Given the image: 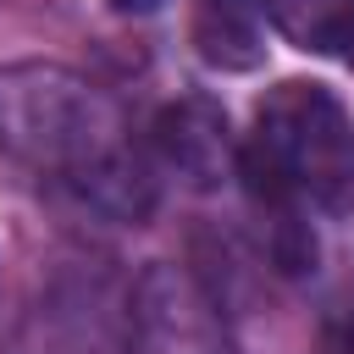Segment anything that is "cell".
<instances>
[{"label": "cell", "mask_w": 354, "mask_h": 354, "mask_svg": "<svg viewBox=\"0 0 354 354\" xmlns=\"http://www.w3.org/2000/svg\"><path fill=\"white\" fill-rule=\"evenodd\" d=\"M0 155L66 183L116 221H144L155 205V188L127 149L122 105L55 61L0 66Z\"/></svg>", "instance_id": "1"}, {"label": "cell", "mask_w": 354, "mask_h": 354, "mask_svg": "<svg viewBox=\"0 0 354 354\" xmlns=\"http://www.w3.org/2000/svg\"><path fill=\"white\" fill-rule=\"evenodd\" d=\"M238 171L266 177L304 205L343 210L354 194V116L332 88L288 77L260 100L254 133L238 149Z\"/></svg>", "instance_id": "2"}, {"label": "cell", "mask_w": 354, "mask_h": 354, "mask_svg": "<svg viewBox=\"0 0 354 354\" xmlns=\"http://www.w3.org/2000/svg\"><path fill=\"white\" fill-rule=\"evenodd\" d=\"M127 354H238V348L188 271L149 266L127 299Z\"/></svg>", "instance_id": "3"}, {"label": "cell", "mask_w": 354, "mask_h": 354, "mask_svg": "<svg viewBox=\"0 0 354 354\" xmlns=\"http://www.w3.org/2000/svg\"><path fill=\"white\" fill-rule=\"evenodd\" d=\"M155 149L188 188H216L238 166L227 111L216 100H205V94H183L155 116Z\"/></svg>", "instance_id": "4"}, {"label": "cell", "mask_w": 354, "mask_h": 354, "mask_svg": "<svg viewBox=\"0 0 354 354\" xmlns=\"http://www.w3.org/2000/svg\"><path fill=\"white\" fill-rule=\"evenodd\" d=\"M188 39H194L199 61L216 66V72H254V66L266 61L260 17H254L243 0H199Z\"/></svg>", "instance_id": "5"}, {"label": "cell", "mask_w": 354, "mask_h": 354, "mask_svg": "<svg viewBox=\"0 0 354 354\" xmlns=\"http://www.w3.org/2000/svg\"><path fill=\"white\" fill-rule=\"evenodd\" d=\"M271 28L310 55H348L354 39V0H266Z\"/></svg>", "instance_id": "6"}, {"label": "cell", "mask_w": 354, "mask_h": 354, "mask_svg": "<svg viewBox=\"0 0 354 354\" xmlns=\"http://www.w3.org/2000/svg\"><path fill=\"white\" fill-rule=\"evenodd\" d=\"M94 310H83V299L55 293L33 310V321L17 332L11 354H94Z\"/></svg>", "instance_id": "7"}, {"label": "cell", "mask_w": 354, "mask_h": 354, "mask_svg": "<svg viewBox=\"0 0 354 354\" xmlns=\"http://www.w3.org/2000/svg\"><path fill=\"white\" fill-rule=\"evenodd\" d=\"M326 354H354V293L332 310L326 321Z\"/></svg>", "instance_id": "8"}, {"label": "cell", "mask_w": 354, "mask_h": 354, "mask_svg": "<svg viewBox=\"0 0 354 354\" xmlns=\"http://www.w3.org/2000/svg\"><path fill=\"white\" fill-rule=\"evenodd\" d=\"M111 6H116V11H155L160 0H111Z\"/></svg>", "instance_id": "9"}, {"label": "cell", "mask_w": 354, "mask_h": 354, "mask_svg": "<svg viewBox=\"0 0 354 354\" xmlns=\"http://www.w3.org/2000/svg\"><path fill=\"white\" fill-rule=\"evenodd\" d=\"M343 61H348V66H354V39H348V55H343Z\"/></svg>", "instance_id": "10"}]
</instances>
